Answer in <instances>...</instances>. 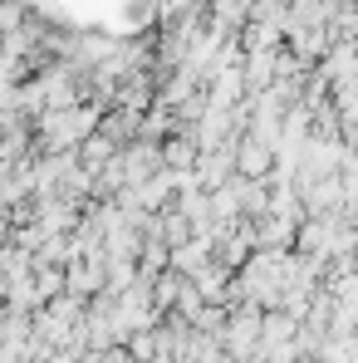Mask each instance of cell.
<instances>
[{
	"label": "cell",
	"mask_w": 358,
	"mask_h": 363,
	"mask_svg": "<svg viewBox=\"0 0 358 363\" xmlns=\"http://www.w3.org/2000/svg\"><path fill=\"white\" fill-rule=\"evenodd\" d=\"M162 162H167L172 172H196L201 143H191V138H167V143H162Z\"/></svg>",
	"instance_id": "1"
}]
</instances>
